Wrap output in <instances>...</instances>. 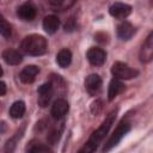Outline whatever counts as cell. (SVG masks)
<instances>
[{
  "mask_svg": "<svg viewBox=\"0 0 153 153\" xmlns=\"http://www.w3.org/2000/svg\"><path fill=\"white\" fill-rule=\"evenodd\" d=\"M18 137H20V133H17V135H14L13 137H11L6 145H5V153H13L16 146H17V141H18Z\"/></svg>",
  "mask_w": 153,
  "mask_h": 153,
  "instance_id": "603a6c76",
  "label": "cell"
},
{
  "mask_svg": "<svg viewBox=\"0 0 153 153\" xmlns=\"http://www.w3.org/2000/svg\"><path fill=\"white\" fill-rule=\"evenodd\" d=\"M2 59L7 65L16 66V65H19L22 62L23 56L19 51H17L14 49H6L2 51Z\"/></svg>",
  "mask_w": 153,
  "mask_h": 153,
  "instance_id": "9a60e30c",
  "label": "cell"
},
{
  "mask_svg": "<svg viewBox=\"0 0 153 153\" xmlns=\"http://www.w3.org/2000/svg\"><path fill=\"white\" fill-rule=\"evenodd\" d=\"M135 33V27L133 26L131 23L129 22H122L118 26H117V36L123 39V41H128L133 37V35Z\"/></svg>",
  "mask_w": 153,
  "mask_h": 153,
  "instance_id": "4fadbf2b",
  "label": "cell"
},
{
  "mask_svg": "<svg viewBox=\"0 0 153 153\" xmlns=\"http://www.w3.org/2000/svg\"><path fill=\"white\" fill-rule=\"evenodd\" d=\"M2 73H4V72H2V68H1V66H0V76L2 75Z\"/></svg>",
  "mask_w": 153,
  "mask_h": 153,
  "instance_id": "484cf974",
  "label": "cell"
},
{
  "mask_svg": "<svg viewBox=\"0 0 153 153\" xmlns=\"http://www.w3.org/2000/svg\"><path fill=\"white\" fill-rule=\"evenodd\" d=\"M27 153H51V151L48 148V146L32 141L27 147Z\"/></svg>",
  "mask_w": 153,
  "mask_h": 153,
  "instance_id": "44dd1931",
  "label": "cell"
},
{
  "mask_svg": "<svg viewBox=\"0 0 153 153\" xmlns=\"http://www.w3.org/2000/svg\"><path fill=\"white\" fill-rule=\"evenodd\" d=\"M130 12H131V7L123 2H115L109 8L110 16H112L114 18H117V19L127 18L130 14Z\"/></svg>",
  "mask_w": 153,
  "mask_h": 153,
  "instance_id": "ba28073f",
  "label": "cell"
},
{
  "mask_svg": "<svg viewBox=\"0 0 153 153\" xmlns=\"http://www.w3.org/2000/svg\"><path fill=\"white\" fill-rule=\"evenodd\" d=\"M6 93V84L4 81H0V96H4Z\"/></svg>",
  "mask_w": 153,
  "mask_h": 153,
  "instance_id": "d4e9b609",
  "label": "cell"
},
{
  "mask_svg": "<svg viewBox=\"0 0 153 153\" xmlns=\"http://www.w3.org/2000/svg\"><path fill=\"white\" fill-rule=\"evenodd\" d=\"M153 59V32H151L140 49V61L143 63L151 62Z\"/></svg>",
  "mask_w": 153,
  "mask_h": 153,
  "instance_id": "8992f818",
  "label": "cell"
},
{
  "mask_svg": "<svg viewBox=\"0 0 153 153\" xmlns=\"http://www.w3.org/2000/svg\"><path fill=\"white\" fill-rule=\"evenodd\" d=\"M42 25H43V29H44V31L47 32V33H49V35H53V33H55L57 30H59V27H60V19L56 17V16H47V17H44V19H43V23H42Z\"/></svg>",
  "mask_w": 153,
  "mask_h": 153,
  "instance_id": "5bb4252c",
  "label": "cell"
},
{
  "mask_svg": "<svg viewBox=\"0 0 153 153\" xmlns=\"http://www.w3.org/2000/svg\"><path fill=\"white\" fill-rule=\"evenodd\" d=\"M39 73V68L35 65H29L26 66L25 68L22 69L20 74H19V78L22 80V82L24 84H31L35 81L37 74Z\"/></svg>",
  "mask_w": 153,
  "mask_h": 153,
  "instance_id": "7c38bea8",
  "label": "cell"
},
{
  "mask_svg": "<svg viewBox=\"0 0 153 153\" xmlns=\"http://www.w3.org/2000/svg\"><path fill=\"white\" fill-rule=\"evenodd\" d=\"M68 109H69L68 102L63 98H57L51 105V116H53V118H55V120L62 118L68 112Z\"/></svg>",
  "mask_w": 153,
  "mask_h": 153,
  "instance_id": "9c48e42d",
  "label": "cell"
},
{
  "mask_svg": "<svg viewBox=\"0 0 153 153\" xmlns=\"http://www.w3.org/2000/svg\"><path fill=\"white\" fill-rule=\"evenodd\" d=\"M25 114V103L23 100L14 102L10 108V116L12 118H20Z\"/></svg>",
  "mask_w": 153,
  "mask_h": 153,
  "instance_id": "ac0fdd59",
  "label": "cell"
},
{
  "mask_svg": "<svg viewBox=\"0 0 153 153\" xmlns=\"http://www.w3.org/2000/svg\"><path fill=\"white\" fill-rule=\"evenodd\" d=\"M56 62L61 68H66L72 62V53L68 49H61L56 55Z\"/></svg>",
  "mask_w": 153,
  "mask_h": 153,
  "instance_id": "e0dca14e",
  "label": "cell"
},
{
  "mask_svg": "<svg viewBox=\"0 0 153 153\" xmlns=\"http://www.w3.org/2000/svg\"><path fill=\"white\" fill-rule=\"evenodd\" d=\"M116 112H117V110H114V111H111L105 117V120L102 122V124L91 134V136L88 137V140L84 143V146L79 149L78 153H94V151L98 148L99 143L103 141V139L105 137V135L109 133V129L111 128L112 123L115 122Z\"/></svg>",
  "mask_w": 153,
  "mask_h": 153,
  "instance_id": "6da1fadb",
  "label": "cell"
},
{
  "mask_svg": "<svg viewBox=\"0 0 153 153\" xmlns=\"http://www.w3.org/2000/svg\"><path fill=\"white\" fill-rule=\"evenodd\" d=\"M37 93H38V98H37L38 105L41 108L48 106V104L50 103V100L53 98V94H54V86H53V84L49 81V82H45V84L41 85L38 87V90H37Z\"/></svg>",
  "mask_w": 153,
  "mask_h": 153,
  "instance_id": "5b68a950",
  "label": "cell"
},
{
  "mask_svg": "<svg viewBox=\"0 0 153 153\" xmlns=\"http://www.w3.org/2000/svg\"><path fill=\"white\" fill-rule=\"evenodd\" d=\"M85 88L91 96L98 94L102 88V79L98 74H90L85 80Z\"/></svg>",
  "mask_w": 153,
  "mask_h": 153,
  "instance_id": "30bf717a",
  "label": "cell"
},
{
  "mask_svg": "<svg viewBox=\"0 0 153 153\" xmlns=\"http://www.w3.org/2000/svg\"><path fill=\"white\" fill-rule=\"evenodd\" d=\"M123 88H124L123 82H122L121 80L114 78V79L110 81V84H109L108 99H109V100H114V99L118 96V93H121V92L123 91Z\"/></svg>",
  "mask_w": 153,
  "mask_h": 153,
  "instance_id": "2e32d148",
  "label": "cell"
},
{
  "mask_svg": "<svg viewBox=\"0 0 153 153\" xmlns=\"http://www.w3.org/2000/svg\"><path fill=\"white\" fill-rule=\"evenodd\" d=\"M111 73L112 75L115 76V79H118V80H128V79H133V78H136L139 72L131 67H129L127 63H123V62H115L111 67Z\"/></svg>",
  "mask_w": 153,
  "mask_h": 153,
  "instance_id": "277c9868",
  "label": "cell"
},
{
  "mask_svg": "<svg viewBox=\"0 0 153 153\" xmlns=\"http://www.w3.org/2000/svg\"><path fill=\"white\" fill-rule=\"evenodd\" d=\"M62 129H63V124H60L59 127H55L54 129L50 130V133L47 136V140L50 145H55L59 141V139L61 137V134H62Z\"/></svg>",
  "mask_w": 153,
  "mask_h": 153,
  "instance_id": "ffe728a7",
  "label": "cell"
},
{
  "mask_svg": "<svg viewBox=\"0 0 153 153\" xmlns=\"http://www.w3.org/2000/svg\"><path fill=\"white\" fill-rule=\"evenodd\" d=\"M11 32H12V30H11V25L0 16V35L1 36H4V37H10L11 36Z\"/></svg>",
  "mask_w": 153,
  "mask_h": 153,
  "instance_id": "7402d4cb",
  "label": "cell"
},
{
  "mask_svg": "<svg viewBox=\"0 0 153 153\" xmlns=\"http://www.w3.org/2000/svg\"><path fill=\"white\" fill-rule=\"evenodd\" d=\"M86 57L88 60V62L93 66H100L105 62V59H106V53L102 49V48H98V47H93V48H90L86 53Z\"/></svg>",
  "mask_w": 153,
  "mask_h": 153,
  "instance_id": "52a82bcc",
  "label": "cell"
},
{
  "mask_svg": "<svg viewBox=\"0 0 153 153\" xmlns=\"http://www.w3.org/2000/svg\"><path fill=\"white\" fill-rule=\"evenodd\" d=\"M47 39L41 35H29L23 38L20 43V50L31 56H39L47 51Z\"/></svg>",
  "mask_w": 153,
  "mask_h": 153,
  "instance_id": "7a4b0ae2",
  "label": "cell"
},
{
  "mask_svg": "<svg viewBox=\"0 0 153 153\" xmlns=\"http://www.w3.org/2000/svg\"><path fill=\"white\" fill-rule=\"evenodd\" d=\"M76 27H78V24H76V22H75L74 18H69V19L66 22V24L63 25V29H65L66 32H72V31H74Z\"/></svg>",
  "mask_w": 153,
  "mask_h": 153,
  "instance_id": "cb8c5ba5",
  "label": "cell"
},
{
  "mask_svg": "<svg viewBox=\"0 0 153 153\" xmlns=\"http://www.w3.org/2000/svg\"><path fill=\"white\" fill-rule=\"evenodd\" d=\"M130 130V123L127 121H122L120 122V124L116 127V129L114 130V133L110 135V137L106 140V142L104 143L103 147V153H108L109 151H111L114 147H116L118 145V142L122 140V137Z\"/></svg>",
  "mask_w": 153,
  "mask_h": 153,
  "instance_id": "3957f363",
  "label": "cell"
},
{
  "mask_svg": "<svg viewBox=\"0 0 153 153\" xmlns=\"http://www.w3.org/2000/svg\"><path fill=\"white\" fill-rule=\"evenodd\" d=\"M17 16L24 22H31L36 17V7L30 2H25L18 7Z\"/></svg>",
  "mask_w": 153,
  "mask_h": 153,
  "instance_id": "8fae6325",
  "label": "cell"
},
{
  "mask_svg": "<svg viewBox=\"0 0 153 153\" xmlns=\"http://www.w3.org/2000/svg\"><path fill=\"white\" fill-rule=\"evenodd\" d=\"M49 5L56 11H65V10L69 8L71 6H73L74 1H69V0H50Z\"/></svg>",
  "mask_w": 153,
  "mask_h": 153,
  "instance_id": "d6986e66",
  "label": "cell"
}]
</instances>
